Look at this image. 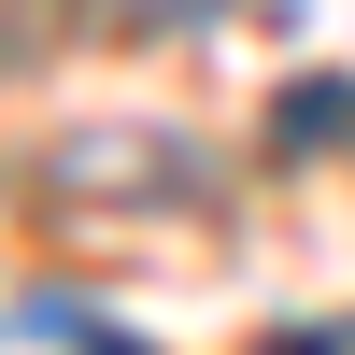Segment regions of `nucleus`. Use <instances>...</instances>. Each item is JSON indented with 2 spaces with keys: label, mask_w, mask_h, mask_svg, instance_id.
<instances>
[{
  "label": "nucleus",
  "mask_w": 355,
  "mask_h": 355,
  "mask_svg": "<svg viewBox=\"0 0 355 355\" xmlns=\"http://www.w3.org/2000/svg\"><path fill=\"white\" fill-rule=\"evenodd\" d=\"M341 114H355V85L313 71V85H284V114H270V128H284V142H313V128H341Z\"/></svg>",
  "instance_id": "nucleus-1"
},
{
  "label": "nucleus",
  "mask_w": 355,
  "mask_h": 355,
  "mask_svg": "<svg viewBox=\"0 0 355 355\" xmlns=\"http://www.w3.org/2000/svg\"><path fill=\"white\" fill-rule=\"evenodd\" d=\"M15 327H28V341H85V299H71V284H43V299H15Z\"/></svg>",
  "instance_id": "nucleus-2"
}]
</instances>
